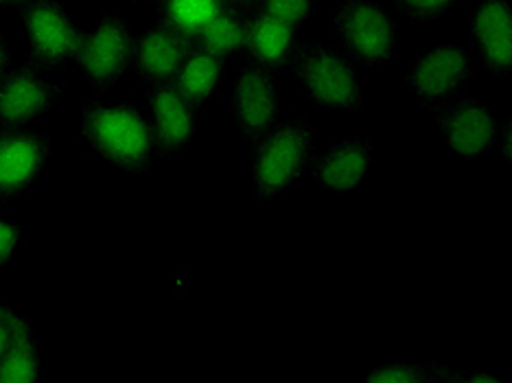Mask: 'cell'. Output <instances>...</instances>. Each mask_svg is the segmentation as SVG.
<instances>
[{"label":"cell","instance_id":"10","mask_svg":"<svg viewBox=\"0 0 512 383\" xmlns=\"http://www.w3.org/2000/svg\"><path fill=\"white\" fill-rule=\"evenodd\" d=\"M53 152V138L29 127H0V197L18 200L40 180Z\"/></svg>","mask_w":512,"mask_h":383},{"label":"cell","instance_id":"25","mask_svg":"<svg viewBox=\"0 0 512 383\" xmlns=\"http://www.w3.org/2000/svg\"><path fill=\"white\" fill-rule=\"evenodd\" d=\"M27 318L20 316L18 311L7 307L5 303H0V359L7 353V348L14 342L16 333L20 329V324Z\"/></svg>","mask_w":512,"mask_h":383},{"label":"cell","instance_id":"16","mask_svg":"<svg viewBox=\"0 0 512 383\" xmlns=\"http://www.w3.org/2000/svg\"><path fill=\"white\" fill-rule=\"evenodd\" d=\"M294 31L296 29L263 14V11L248 9L246 55H243V60L259 64L276 75L287 71L296 46Z\"/></svg>","mask_w":512,"mask_h":383},{"label":"cell","instance_id":"20","mask_svg":"<svg viewBox=\"0 0 512 383\" xmlns=\"http://www.w3.org/2000/svg\"><path fill=\"white\" fill-rule=\"evenodd\" d=\"M42 379V353L31 322L20 324L14 342L0 359V383H38Z\"/></svg>","mask_w":512,"mask_h":383},{"label":"cell","instance_id":"6","mask_svg":"<svg viewBox=\"0 0 512 383\" xmlns=\"http://www.w3.org/2000/svg\"><path fill=\"white\" fill-rule=\"evenodd\" d=\"M134 46L136 38L130 22L110 11H101V16L84 33L77 55L79 71L88 88L97 95H106L119 86L132 68Z\"/></svg>","mask_w":512,"mask_h":383},{"label":"cell","instance_id":"9","mask_svg":"<svg viewBox=\"0 0 512 383\" xmlns=\"http://www.w3.org/2000/svg\"><path fill=\"white\" fill-rule=\"evenodd\" d=\"M64 97V81L46 68L33 62L11 66L0 79V127H27L60 108Z\"/></svg>","mask_w":512,"mask_h":383},{"label":"cell","instance_id":"13","mask_svg":"<svg viewBox=\"0 0 512 383\" xmlns=\"http://www.w3.org/2000/svg\"><path fill=\"white\" fill-rule=\"evenodd\" d=\"M469 40L482 71L493 77H506L512 68L510 0H477L471 9Z\"/></svg>","mask_w":512,"mask_h":383},{"label":"cell","instance_id":"2","mask_svg":"<svg viewBox=\"0 0 512 383\" xmlns=\"http://www.w3.org/2000/svg\"><path fill=\"white\" fill-rule=\"evenodd\" d=\"M318 132L307 116L276 123L252 145L250 176L256 200H276L305 176L316 160Z\"/></svg>","mask_w":512,"mask_h":383},{"label":"cell","instance_id":"23","mask_svg":"<svg viewBox=\"0 0 512 383\" xmlns=\"http://www.w3.org/2000/svg\"><path fill=\"white\" fill-rule=\"evenodd\" d=\"M429 368L423 364H388V366H377L375 370L364 377L366 381L375 383H399V381H421L429 379Z\"/></svg>","mask_w":512,"mask_h":383},{"label":"cell","instance_id":"11","mask_svg":"<svg viewBox=\"0 0 512 383\" xmlns=\"http://www.w3.org/2000/svg\"><path fill=\"white\" fill-rule=\"evenodd\" d=\"M436 125L451 156L480 160L488 156L495 145L499 121L480 99L462 95L438 108Z\"/></svg>","mask_w":512,"mask_h":383},{"label":"cell","instance_id":"26","mask_svg":"<svg viewBox=\"0 0 512 383\" xmlns=\"http://www.w3.org/2000/svg\"><path fill=\"white\" fill-rule=\"evenodd\" d=\"M495 143L499 147V154H502V160L510 165V160H512V121H510V116L497 125Z\"/></svg>","mask_w":512,"mask_h":383},{"label":"cell","instance_id":"15","mask_svg":"<svg viewBox=\"0 0 512 383\" xmlns=\"http://www.w3.org/2000/svg\"><path fill=\"white\" fill-rule=\"evenodd\" d=\"M189 46V42L167 27H149L134 46L132 71L136 79L145 86L171 84Z\"/></svg>","mask_w":512,"mask_h":383},{"label":"cell","instance_id":"31","mask_svg":"<svg viewBox=\"0 0 512 383\" xmlns=\"http://www.w3.org/2000/svg\"><path fill=\"white\" fill-rule=\"evenodd\" d=\"M127 3H145V0H127Z\"/></svg>","mask_w":512,"mask_h":383},{"label":"cell","instance_id":"29","mask_svg":"<svg viewBox=\"0 0 512 383\" xmlns=\"http://www.w3.org/2000/svg\"><path fill=\"white\" fill-rule=\"evenodd\" d=\"M224 3L237 9H250L254 5V0H224Z\"/></svg>","mask_w":512,"mask_h":383},{"label":"cell","instance_id":"3","mask_svg":"<svg viewBox=\"0 0 512 383\" xmlns=\"http://www.w3.org/2000/svg\"><path fill=\"white\" fill-rule=\"evenodd\" d=\"M287 71L305 95L322 108L355 114L364 108L357 66L337 46L322 40L296 42Z\"/></svg>","mask_w":512,"mask_h":383},{"label":"cell","instance_id":"24","mask_svg":"<svg viewBox=\"0 0 512 383\" xmlns=\"http://www.w3.org/2000/svg\"><path fill=\"white\" fill-rule=\"evenodd\" d=\"M25 241V228L14 219L0 215V270H5Z\"/></svg>","mask_w":512,"mask_h":383},{"label":"cell","instance_id":"4","mask_svg":"<svg viewBox=\"0 0 512 383\" xmlns=\"http://www.w3.org/2000/svg\"><path fill=\"white\" fill-rule=\"evenodd\" d=\"M331 31L340 51L355 64L381 68L397 62L399 27L377 0H337Z\"/></svg>","mask_w":512,"mask_h":383},{"label":"cell","instance_id":"28","mask_svg":"<svg viewBox=\"0 0 512 383\" xmlns=\"http://www.w3.org/2000/svg\"><path fill=\"white\" fill-rule=\"evenodd\" d=\"M29 3V0H0V14L11 9H22Z\"/></svg>","mask_w":512,"mask_h":383},{"label":"cell","instance_id":"5","mask_svg":"<svg viewBox=\"0 0 512 383\" xmlns=\"http://www.w3.org/2000/svg\"><path fill=\"white\" fill-rule=\"evenodd\" d=\"M20 33L31 62L51 73L77 62L84 40L77 18L60 0H29L20 9Z\"/></svg>","mask_w":512,"mask_h":383},{"label":"cell","instance_id":"7","mask_svg":"<svg viewBox=\"0 0 512 383\" xmlns=\"http://www.w3.org/2000/svg\"><path fill=\"white\" fill-rule=\"evenodd\" d=\"M473 79V60L464 46L440 44L414 55L403 68L401 84L423 108L438 110L460 97Z\"/></svg>","mask_w":512,"mask_h":383},{"label":"cell","instance_id":"19","mask_svg":"<svg viewBox=\"0 0 512 383\" xmlns=\"http://www.w3.org/2000/svg\"><path fill=\"white\" fill-rule=\"evenodd\" d=\"M246 27L248 9L226 5L195 44H202L204 49L215 53L221 62H241L246 55Z\"/></svg>","mask_w":512,"mask_h":383},{"label":"cell","instance_id":"21","mask_svg":"<svg viewBox=\"0 0 512 383\" xmlns=\"http://www.w3.org/2000/svg\"><path fill=\"white\" fill-rule=\"evenodd\" d=\"M316 3L318 0H254L250 9L263 11V14L285 22L287 27L298 29L316 14Z\"/></svg>","mask_w":512,"mask_h":383},{"label":"cell","instance_id":"8","mask_svg":"<svg viewBox=\"0 0 512 383\" xmlns=\"http://www.w3.org/2000/svg\"><path fill=\"white\" fill-rule=\"evenodd\" d=\"M283 90L278 75L267 68L241 60L230 81V112L241 143L254 145L281 119Z\"/></svg>","mask_w":512,"mask_h":383},{"label":"cell","instance_id":"18","mask_svg":"<svg viewBox=\"0 0 512 383\" xmlns=\"http://www.w3.org/2000/svg\"><path fill=\"white\" fill-rule=\"evenodd\" d=\"M224 7V0H156V18L158 25L195 44Z\"/></svg>","mask_w":512,"mask_h":383},{"label":"cell","instance_id":"27","mask_svg":"<svg viewBox=\"0 0 512 383\" xmlns=\"http://www.w3.org/2000/svg\"><path fill=\"white\" fill-rule=\"evenodd\" d=\"M11 60H14V55H11V46H9V42H7L3 33H0V79H3L9 73Z\"/></svg>","mask_w":512,"mask_h":383},{"label":"cell","instance_id":"14","mask_svg":"<svg viewBox=\"0 0 512 383\" xmlns=\"http://www.w3.org/2000/svg\"><path fill=\"white\" fill-rule=\"evenodd\" d=\"M375 149L370 136L342 138L316 156L309 169L311 180L327 193H351L362 184L372 169Z\"/></svg>","mask_w":512,"mask_h":383},{"label":"cell","instance_id":"12","mask_svg":"<svg viewBox=\"0 0 512 383\" xmlns=\"http://www.w3.org/2000/svg\"><path fill=\"white\" fill-rule=\"evenodd\" d=\"M145 103L158 152L167 158H178L184 154L200 130L197 106L182 97L173 84L147 86Z\"/></svg>","mask_w":512,"mask_h":383},{"label":"cell","instance_id":"30","mask_svg":"<svg viewBox=\"0 0 512 383\" xmlns=\"http://www.w3.org/2000/svg\"><path fill=\"white\" fill-rule=\"evenodd\" d=\"M5 206H7V202L3 200V197H0V215H3V213H5Z\"/></svg>","mask_w":512,"mask_h":383},{"label":"cell","instance_id":"22","mask_svg":"<svg viewBox=\"0 0 512 383\" xmlns=\"http://www.w3.org/2000/svg\"><path fill=\"white\" fill-rule=\"evenodd\" d=\"M458 5V0H392L399 16L410 22H432L447 16Z\"/></svg>","mask_w":512,"mask_h":383},{"label":"cell","instance_id":"1","mask_svg":"<svg viewBox=\"0 0 512 383\" xmlns=\"http://www.w3.org/2000/svg\"><path fill=\"white\" fill-rule=\"evenodd\" d=\"M79 136L99 160L130 176H143L158 158L151 123L134 103L106 106L90 99L79 112Z\"/></svg>","mask_w":512,"mask_h":383},{"label":"cell","instance_id":"17","mask_svg":"<svg viewBox=\"0 0 512 383\" xmlns=\"http://www.w3.org/2000/svg\"><path fill=\"white\" fill-rule=\"evenodd\" d=\"M224 79L226 62H221L215 53L204 49L202 44H191L186 49L171 84L193 106L202 108L206 103L217 99L221 88H224Z\"/></svg>","mask_w":512,"mask_h":383}]
</instances>
